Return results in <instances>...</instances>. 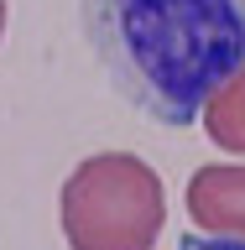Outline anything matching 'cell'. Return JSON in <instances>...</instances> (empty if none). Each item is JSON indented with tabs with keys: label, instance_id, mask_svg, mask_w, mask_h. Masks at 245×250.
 <instances>
[{
	"label": "cell",
	"instance_id": "obj_1",
	"mask_svg": "<svg viewBox=\"0 0 245 250\" xmlns=\"http://www.w3.org/2000/svg\"><path fill=\"white\" fill-rule=\"evenodd\" d=\"M84 37L120 99L183 130L245 62V0H84Z\"/></svg>",
	"mask_w": 245,
	"mask_h": 250
},
{
	"label": "cell",
	"instance_id": "obj_2",
	"mask_svg": "<svg viewBox=\"0 0 245 250\" xmlns=\"http://www.w3.org/2000/svg\"><path fill=\"white\" fill-rule=\"evenodd\" d=\"M58 224L68 250H152L167 224V188L131 151H99L63 177Z\"/></svg>",
	"mask_w": 245,
	"mask_h": 250
},
{
	"label": "cell",
	"instance_id": "obj_3",
	"mask_svg": "<svg viewBox=\"0 0 245 250\" xmlns=\"http://www.w3.org/2000/svg\"><path fill=\"white\" fill-rule=\"evenodd\" d=\"M188 219L209 234L245 240V167L209 162L188 177Z\"/></svg>",
	"mask_w": 245,
	"mask_h": 250
},
{
	"label": "cell",
	"instance_id": "obj_4",
	"mask_svg": "<svg viewBox=\"0 0 245 250\" xmlns=\"http://www.w3.org/2000/svg\"><path fill=\"white\" fill-rule=\"evenodd\" d=\"M199 120H203V130H209V141H214L219 151L245 156V62L209 94V104L199 109Z\"/></svg>",
	"mask_w": 245,
	"mask_h": 250
},
{
	"label": "cell",
	"instance_id": "obj_5",
	"mask_svg": "<svg viewBox=\"0 0 245 250\" xmlns=\"http://www.w3.org/2000/svg\"><path fill=\"white\" fill-rule=\"evenodd\" d=\"M178 250H245V240H235V234H188Z\"/></svg>",
	"mask_w": 245,
	"mask_h": 250
},
{
	"label": "cell",
	"instance_id": "obj_6",
	"mask_svg": "<svg viewBox=\"0 0 245 250\" xmlns=\"http://www.w3.org/2000/svg\"><path fill=\"white\" fill-rule=\"evenodd\" d=\"M0 37H5V0H0Z\"/></svg>",
	"mask_w": 245,
	"mask_h": 250
}]
</instances>
